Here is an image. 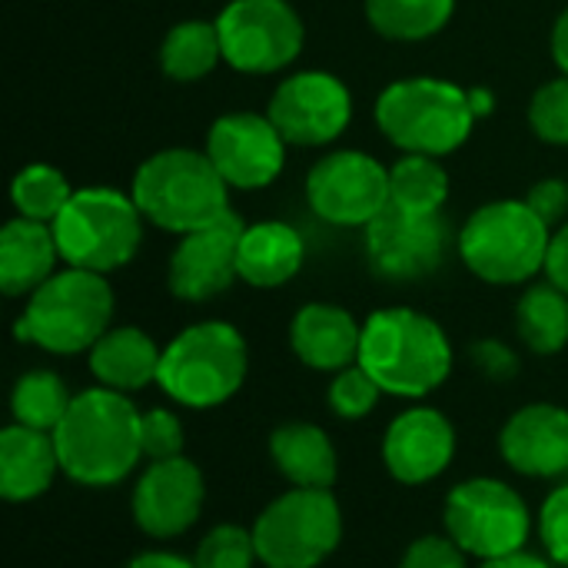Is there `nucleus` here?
I'll list each match as a JSON object with an SVG mask.
<instances>
[{"mask_svg": "<svg viewBox=\"0 0 568 568\" xmlns=\"http://www.w3.org/2000/svg\"><path fill=\"white\" fill-rule=\"evenodd\" d=\"M140 416L126 393L93 386L73 396L53 429L60 473L80 486L106 489L123 483L143 459Z\"/></svg>", "mask_w": 568, "mask_h": 568, "instance_id": "nucleus-1", "label": "nucleus"}, {"mask_svg": "<svg viewBox=\"0 0 568 568\" xmlns=\"http://www.w3.org/2000/svg\"><path fill=\"white\" fill-rule=\"evenodd\" d=\"M359 366L386 396L423 399L449 379L453 343L433 316L386 306L363 323Z\"/></svg>", "mask_w": 568, "mask_h": 568, "instance_id": "nucleus-2", "label": "nucleus"}, {"mask_svg": "<svg viewBox=\"0 0 568 568\" xmlns=\"http://www.w3.org/2000/svg\"><path fill=\"white\" fill-rule=\"evenodd\" d=\"M130 196L150 226L176 236L203 230L230 213V186L206 150L170 146L146 156L133 173Z\"/></svg>", "mask_w": 568, "mask_h": 568, "instance_id": "nucleus-3", "label": "nucleus"}, {"mask_svg": "<svg viewBox=\"0 0 568 568\" xmlns=\"http://www.w3.org/2000/svg\"><path fill=\"white\" fill-rule=\"evenodd\" d=\"M476 106L466 87L439 77H406L376 97V126L399 153L449 156L476 126Z\"/></svg>", "mask_w": 568, "mask_h": 568, "instance_id": "nucleus-4", "label": "nucleus"}, {"mask_svg": "<svg viewBox=\"0 0 568 568\" xmlns=\"http://www.w3.org/2000/svg\"><path fill=\"white\" fill-rule=\"evenodd\" d=\"M552 226L523 200H493L466 216L456 236L463 266L493 286H519L546 270Z\"/></svg>", "mask_w": 568, "mask_h": 568, "instance_id": "nucleus-5", "label": "nucleus"}, {"mask_svg": "<svg viewBox=\"0 0 568 568\" xmlns=\"http://www.w3.org/2000/svg\"><path fill=\"white\" fill-rule=\"evenodd\" d=\"M110 320L113 290L106 276L63 266L27 296L17 320V339L53 356H77L93 349V343L110 329Z\"/></svg>", "mask_w": 568, "mask_h": 568, "instance_id": "nucleus-6", "label": "nucleus"}, {"mask_svg": "<svg viewBox=\"0 0 568 568\" xmlns=\"http://www.w3.org/2000/svg\"><path fill=\"white\" fill-rule=\"evenodd\" d=\"M250 353L236 326L203 320L180 329L160 356L156 386L186 409H216L246 383Z\"/></svg>", "mask_w": 568, "mask_h": 568, "instance_id": "nucleus-7", "label": "nucleus"}, {"mask_svg": "<svg viewBox=\"0 0 568 568\" xmlns=\"http://www.w3.org/2000/svg\"><path fill=\"white\" fill-rule=\"evenodd\" d=\"M143 223L146 220L130 193L113 186H83L53 223L60 260L100 276L116 273L140 253Z\"/></svg>", "mask_w": 568, "mask_h": 568, "instance_id": "nucleus-8", "label": "nucleus"}, {"mask_svg": "<svg viewBox=\"0 0 568 568\" xmlns=\"http://www.w3.org/2000/svg\"><path fill=\"white\" fill-rule=\"evenodd\" d=\"M343 539V513L329 489H290L273 499L256 526L253 542L266 568L323 566Z\"/></svg>", "mask_w": 568, "mask_h": 568, "instance_id": "nucleus-9", "label": "nucleus"}, {"mask_svg": "<svg viewBox=\"0 0 568 568\" xmlns=\"http://www.w3.org/2000/svg\"><path fill=\"white\" fill-rule=\"evenodd\" d=\"M446 536L483 562L506 559L526 549L532 532V516L526 499L499 479H466L443 506Z\"/></svg>", "mask_w": 568, "mask_h": 568, "instance_id": "nucleus-10", "label": "nucleus"}, {"mask_svg": "<svg viewBox=\"0 0 568 568\" xmlns=\"http://www.w3.org/2000/svg\"><path fill=\"white\" fill-rule=\"evenodd\" d=\"M223 63L250 77L286 70L306 43V27L290 0H230L216 13Z\"/></svg>", "mask_w": 568, "mask_h": 568, "instance_id": "nucleus-11", "label": "nucleus"}, {"mask_svg": "<svg viewBox=\"0 0 568 568\" xmlns=\"http://www.w3.org/2000/svg\"><path fill=\"white\" fill-rule=\"evenodd\" d=\"M306 203L329 226H369L389 206V166L363 150H333L306 173Z\"/></svg>", "mask_w": 568, "mask_h": 568, "instance_id": "nucleus-12", "label": "nucleus"}, {"mask_svg": "<svg viewBox=\"0 0 568 568\" xmlns=\"http://www.w3.org/2000/svg\"><path fill=\"white\" fill-rule=\"evenodd\" d=\"M266 116L290 146H326L346 133L353 120V93L336 73L300 70L280 80Z\"/></svg>", "mask_w": 568, "mask_h": 568, "instance_id": "nucleus-13", "label": "nucleus"}, {"mask_svg": "<svg viewBox=\"0 0 568 568\" xmlns=\"http://www.w3.org/2000/svg\"><path fill=\"white\" fill-rule=\"evenodd\" d=\"M286 140L266 113L240 110L213 120L206 133V156L230 190H263L276 183L286 166Z\"/></svg>", "mask_w": 568, "mask_h": 568, "instance_id": "nucleus-14", "label": "nucleus"}, {"mask_svg": "<svg viewBox=\"0 0 568 568\" xmlns=\"http://www.w3.org/2000/svg\"><path fill=\"white\" fill-rule=\"evenodd\" d=\"M449 226L443 213H403L396 206H386L369 226H366V256L369 266L393 283H413L423 276H433L446 253H449Z\"/></svg>", "mask_w": 568, "mask_h": 568, "instance_id": "nucleus-15", "label": "nucleus"}, {"mask_svg": "<svg viewBox=\"0 0 568 568\" xmlns=\"http://www.w3.org/2000/svg\"><path fill=\"white\" fill-rule=\"evenodd\" d=\"M243 230L246 223L240 220V213L230 210L216 223L180 236V243L170 253V270H166L170 293L183 303H206L226 293L240 280L236 243Z\"/></svg>", "mask_w": 568, "mask_h": 568, "instance_id": "nucleus-16", "label": "nucleus"}, {"mask_svg": "<svg viewBox=\"0 0 568 568\" xmlns=\"http://www.w3.org/2000/svg\"><path fill=\"white\" fill-rule=\"evenodd\" d=\"M206 486L186 456L150 463L133 486V519L150 539H176L190 532L203 513Z\"/></svg>", "mask_w": 568, "mask_h": 568, "instance_id": "nucleus-17", "label": "nucleus"}, {"mask_svg": "<svg viewBox=\"0 0 568 568\" xmlns=\"http://www.w3.org/2000/svg\"><path fill=\"white\" fill-rule=\"evenodd\" d=\"M456 456V429L433 406L399 413L383 436L386 473L403 486H426L439 479Z\"/></svg>", "mask_w": 568, "mask_h": 568, "instance_id": "nucleus-18", "label": "nucleus"}, {"mask_svg": "<svg viewBox=\"0 0 568 568\" xmlns=\"http://www.w3.org/2000/svg\"><path fill=\"white\" fill-rule=\"evenodd\" d=\"M506 466L529 479L568 476V409L552 403H529L509 416L499 433Z\"/></svg>", "mask_w": 568, "mask_h": 568, "instance_id": "nucleus-19", "label": "nucleus"}, {"mask_svg": "<svg viewBox=\"0 0 568 568\" xmlns=\"http://www.w3.org/2000/svg\"><path fill=\"white\" fill-rule=\"evenodd\" d=\"M363 326L336 303H306L290 323V346L296 359L316 373H339L359 363Z\"/></svg>", "mask_w": 568, "mask_h": 568, "instance_id": "nucleus-20", "label": "nucleus"}, {"mask_svg": "<svg viewBox=\"0 0 568 568\" xmlns=\"http://www.w3.org/2000/svg\"><path fill=\"white\" fill-rule=\"evenodd\" d=\"M306 263V243L296 226L283 220L250 223L236 243V273L246 286H286Z\"/></svg>", "mask_w": 568, "mask_h": 568, "instance_id": "nucleus-21", "label": "nucleus"}, {"mask_svg": "<svg viewBox=\"0 0 568 568\" xmlns=\"http://www.w3.org/2000/svg\"><path fill=\"white\" fill-rule=\"evenodd\" d=\"M60 473L53 433L30 426H7L0 433V496L7 503L40 499Z\"/></svg>", "mask_w": 568, "mask_h": 568, "instance_id": "nucleus-22", "label": "nucleus"}, {"mask_svg": "<svg viewBox=\"0 0 568 568\" xmlns=\"http://www.w3.org/2000/svg\"><path fill=\"white\" fill-rule=\"evenodd\" d=\"M60 250L53 226L13 216L0 230V290L7 296H30L57 273Z\"/></svg>", "mask_w": 568, "mask_h": 568, "instance_id": "nucleus-23", "label": "nucleus"}, {"mask_svg": "<svg viewBox=\"0 0 568 568\" xmlns=\"http://www.w3.org/2000/svg\"><path fill=\"white\" fill-rule=\"evenodd\" d=\"M163 349L136 326H110L87 353L90 373L113 393H140L156 383Z\"/></svg>", "mask_w": 568, "mask_h": 568, "instance_id": "nucleus-24", "label": "nucleus"}, {"mask_svg": "<svg viewBox=\"0 0 568 568\" xmlns=\"http://www.w3.org/2000/svg\"><path fill=\"white\" fill-rule=\"evenodd\" d=\"M270 456L293 489H333L336 449L313 423H283L270 436Z\"/></svg>", "mask_w": 568, "mask_h": 568, "instance_id": "nucleus-25", "label": "nucleus"}, {"mask_svg": "<svg viewBox=\"0 0 568 568\" xmlns=\"http://www.w3.org/2000/svg\"><path fill=\"white\" fill-rule=\"evenodd\" d=\"M516 329L536 356H556L568 346V293L556 283H532L519 296Z\"/></svg>", "mask_w": 568, "mask_h": 568, "instance_id": "nucleus-26", "label": "nucleus"}, {"mask_svg": "<svg viewBox=\"0 0 568 568\" xmlns=\"http://www.w3.org/2000/svg\"><path fill=\"white\" fill-rule=\"evenodd\" d=\"M223 60L216 20H180L160 43V70L176 83H196Z\"/></svg>", "mask_w": 568, "mask_h": 568, "instance_id": "nucleus-27", "label": "nucleus"}, {"mask_svg": "<svg viewBox=\"0 0 568 568\" xmlns=\"http://www.w3.org/2000/svg\"><path fill=\"white\" fill-rule=\"evenodd\" d=\"M449 200V173L436 156L403 153L389 166V206L403 213H443Z\"/></svg>", "mask_w": 568, "mask_h": 568, "instance_id": "nucleus-28", "label": "nucleus"}, {"mask_svg": "<svg viewBox=\"0 0 568 568\" xmlns=\"http://www.w3.org/2000/svg\"><path fill=\"white\" fill-rule=\"evenodd\" d=\"M456 13V0H366L369 27L399 43H419L446 30Z\"/></svg>", "mask_w": 568, "mask_h": 568, "instance_id": "nucleus-29", "label": "nucleus"}, {"mask_svg": "<svg viewBox=\"0 0 568 568\" xmlns=\"http://www.w3.org/2000/svg\"><path fill=\"white\" fill-rule=\"evenodd\" d=\"M73 193L77 190L67 183V176L50 163H27L10 183V203L17 216L47 223V226L57 223V216L67 210Z\"/></svg>", "mask_w": 568, "mask_h": 568, "instance_id": "nucleus-30", "label": "nucleus"}, {"mask_svg": "<svg viewBox=\"0 0 568 568\" xmlns=\"http://www.w3.org/2000/svg\"><path fill=\"white\" fill-rule=\"evenodd\" d=\"M73 396L67 393L63 379L50 369H30L17 379L13 393H10V413L13 423L40 429V433H53L60 426V419L67 416Z\"/></svg>", "mask_w": 568, "mask_h": 568, "instance_id": "nucleus-31", "label": "nucleus"}, {"mask_svg": "<svg viewBox=\"0 0 568 568\" xmlns=\"http://www.w3.org/2000/svg\"><path fill=\"white\" fill-rule=\"evenodd\" d=\"M256 562L260 556H256L253 529H243L233 523L213 526L193 552L196 568H253Z\"/></svg>", "mask_w": 568, "mask_h": 568, "instance_id": "nucleus-32", "label": "nucleus"}, {"mask_svg": "<svg viewBox=\"0 0 568 568\" xmlns=\"http://www.w3.org/2000/svg\"><path fill=\"white\" fill-rule=\"evenodd\" d=\"M529 123L542 143L568 146V77L546 80L529 100Z\"/></svg>", "mask_w": 568, "mask_h": 568, "instance_id": "nucleus-33", "label": "nucleus"}, {"mask_svg": "<svg viewBox=\"0 0 568 568\" xmlns=\"http://www.w3.org/2000/svg\"><path fill=\"white\" fill-rule=\"evenodd\" d=\"M379 396H383V389L376 386V379L359 363L339 369L333 376V383H329V409L339 419H349V423L366 419L376 409Z\"/></svg>", "mask_w": 568, "mask_h": 568, "instance_id": "nucleus-34", "label": "nucleus"}, {"mask_svg": "<svg viewBox=\"0 0 568 568\" xmlns=\"http://www.w3.org/2000/svg\"><path fill=\"white\" fill-rule=\"evenodd\" d=\"M140 446H143V456L150 463L183 456L186 433H183L180 416L170 413V409H146L140 416Z\"/></svg>", "mask_w": 568, "mask_h": 568, "instance_id": "nucleus-35", "label": "nucleus"}, {"mask_svg": "<svg viewBox=\"0 0 568 568\" xmlns=\"http://www.w3.org/2000/svg\"><path fill=\"white\" fill-rule=\"evenodd\" d=\"M539 539L549 562L568 568V483L546 496L539 509Z\"/></svg>", "mask_w": 568, "mask_h": 568, "instance_id": "nucleus-36", "label": "nucleus"}, {"mask_svg": "<svg viewBox=\"0 0 568 568\" xmlns=\"http://www.w3.org/2000/svg\"><path fill=\"white\" fill-rule=\"evenodd\" d=\"M399 568H469L466 566V552L449 539V536H423L416 539Z\"/></svg>", "mask_w": 568, "mask_h": 568, "instance_id": "nucleus-37", "label": "nucleus"}, {"mask_svg": "<svg viewBox=\"0 0 568 568\" xmlns=\"http://www.w3.org/2000/svg\"><path fill=\"white\" fill-rule=\"evenodd\" d=\"M469 359L493 383H509V379L519 376V356L506 343H499V339H479V343H473Z\"/></svg>", "mask_w": 568, "mask_h": 568, "instance_id": "nucleus-38", "label": "nucleus"}, {"mask_svg": "<svg viewBox=\"0 0 568 568\" xmlns=\"http://www.w3.org/2000/svg\"><path fill=\"white\" fill-rule=\"evenodd\" d=\"M526 203L556 230V226H562L568 220V183L566 180H559V176L539 180V183L529 186Z\"/></svg>", "mask_w": 568, "mask_h": 568, "instance_id": "nucleus-39", "label": "nucleus"}, {"mask_svg": "<svg viewBox=\"0 0 568 568\" xmlns=\"http://www.w3.org/2000/svg\"><path fill=\"white\" fill-rule=\"evenodd\" d=\"M546 280L556 283L562 293H568V220L562 226L552 230V240H549V256H546Z\"/></svg>", "mask_w": 568, "mask_h": 568, "instance_id": "nucleus-40", "label": "nucleus"}, {"mask_svg": "<svg viewBox=\"0 0 568 568\" xmlns=\"http://www.w3.org/2000/svg\"><path fill=\"white\" fill-rule=\"evenodd\" d=\"M549 47H552V60H556L559 73H566L568 77V7L556 17V23H552V40H549Z\"/></svg>", "mask_w": 568, "mask_h": 568, "instance_id": "nucleus-41", "label": "nucleus"}, {"mask_svg": "<svg viewBox=\"0 0 568 568\" xmlns=\"http://www.w3.org/2000/svg\"><path fill=\"white\" fill-rule=\"evenodd\" d=\"M126 568H196L193 559H183V556H173V552H143L136 559H130Z\"/></svg>", "mask_w": 568, "mask_h": 568, "instance_id": "nucleus-42", "label": "nucleus"}, {"mask_svg": "<svg viewBox=\"0 0 568 568\" xmlns=\"http://www.w3.org/2000/svg\"><path fill=\"white\" fill-rule=\"evenodd\" d=\"M483 568H552V562L532 556V552H516V556H506V559H493V562H483Z\"/></svg>", "mask_w": 568, "mask_h": 568, "instance_id": "nucleus-43", "label": "nucleus"}, {"mask_svg": "<svg viewBox=\"0 0 568 568\" xmlns=\"http://www.w3.org/2000/svg\"><path fill=\"white\" fill-rule=\"evenodd\" d=\"M469 97H473V106H476L479 116H486V113L493 110V97H489L486 90H469Z\"/></svg>", "mask_w": 568, "mask_h": 568, "instance_id": "nucleus-44", "label": "nucleus"}]
</instances>
